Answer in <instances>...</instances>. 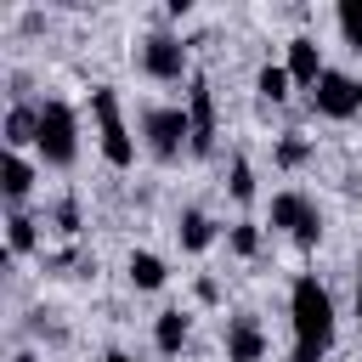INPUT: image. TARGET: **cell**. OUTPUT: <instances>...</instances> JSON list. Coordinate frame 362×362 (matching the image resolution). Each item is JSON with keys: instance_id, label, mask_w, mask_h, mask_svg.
I'll list each match as a JSON object with an SVG mask.
<instances>
[{"instance_id": "obj_16", "label": "cell", "mask_w": 362, "mask_h": 362, "mask_svg": "<svg viewBox=\"0 0 362 362\" xmlns=\"http://www.w3.org/2000/svg\"><path fill=\"white\" fill-rule=\"evenodd\" d=\"M175 238H181V249H187V255H204V249L215 243V221H209L204 209H181V221H175Z\"/></svg>"}, {"instance_id": "obj_6", "label": "cell", "mask_w": 362, "mask_h": 362, "mask_svg": "<svg viewBox=\"0 0 362 362\" xmlns=\"http://www.w3.org/2000/svg\"><path fill=\"white\" fill-rule=\"evenodd\" d=\"M311 107H317V119H356L362 113V79L345 68H328L311 85Z\"/></svg>"}, {"instance_id": "obj_17", "label": "cell", "mask_w": 362, "mask_h": 362, "mask_svg": "<svg viewBox=\"0 0 362 362\" xmlns=\"http://www.w3.org/2000/svg\"><path fill=\"white\" fill-rule=\"evenodd\" d=\"M272 164H277V170H305V164H311V141H305L300 130H283V136L272 141Z\"/></svg>"}, {"instance_id": "obj_9", "label": "cell", "mask_w": 362, "mask_h": 362, "mask_svg": "<svg viewBox=\"0 0 362 362\" xmlns=\"http://www.w3.org/2000/svg\"><path fill=\"white\" fill-rule=\"evenodd\" d=\"M226 362H266V328L249 311L226 317Z\"/></svg>"}, {"instance_id": "obj_25", "label": "cell", "mask_w": 362, "mask_h": 362, "mask_svg": "<svg viewBox=\"0 0 362 362\" xmlns=\"http://www.w3.org/2000/svg\"><path fill=\"white\" fill-rule=\"evenodd\" d=\"M288 362H322V356H317V351H294Z\"/></svg>"}, {"instance_id": "obj_24", "label": "cell", "mask_w": 362, "mask_h": 362, "mask_svg": "<svg viewBox=\"0 0 362 362\" xmlns=\"http://www.w3.org/2000/svg\"><path fill=\"white\" fill-rule=\"evenodd\" d=\"M351 305H356V317H362V272H356V288H351Z\"/></svg>"}, {"instance_id": "obj_1", "label": "cell", "mask_w": 362, "mask_h": 362, "mask_svg": "<svg viewBox=\"0 0 362 362\" xmlns=\"http://www.w3.org/2000/svg\"><path fill=\"white\" fill-rule=\"evenodd\" d=\"M288 322H294V351H328L334 345V334H339V317H334V294L305 272V277H294V288H288Z\"/></svg>"}, {"instance_id": "obj_11", "label": "cell", "mask_w": 362, "mask_h": 362, "mask_svg": "<svg viewBox=\"0 0 362 362\" xmlns=\"http://www.w3.org/2000/svg\"><path fill=\"white\" fill-rule=\"evenodd\" d=\"M0 136H6V153H23V147H34V136H40V102H11V107H6V124H0Z\"/></svg>"}, {"instance_id": "obj_2", "label": "cell", "mask_w": 362, "mask_h": 362, "mask_svg": "<svg viewBox=\"0 0 362 362\" xmlns=\"http://www.w3.org/2000/svg\"><path fill=\"white\" fill-rule=\"evenodd\" d=\"M90 119H96V147L113 170H130L136 164V136L124 124V102L113 85H90Z\"/></svg>"}, {"instance_id": "obj_10", "label": "cell", "mask_w": 362, "mask_h": 362, "mask_svg": "<svg viewBox=\"0 0 362 362\" xmlns=\"http://www.w3.org/2000/svg\"><path fill=\"white\" fill-rule=\"evenodd\" d=\"M283 68H288V79H294V85H305V90H311V85L328 74V68H322V45H317L311 34H294V40H288Z\"/></svg>"}, {"instance_id": "obj_21", "label": "cell", "mask_w": 362, "mask_h": 362, "mask_svg": "<svg viewBox=\"0 0 362 362\" xmlns=\"http://www.w3.org/2000/svg\"><path fill=\"white\" fill-rule=\"evenodd\" d=\"M334 23H339V34H345V45H351V51H362V0H339V11H334Z\"/></svg>"}, {"instance_id": "obj_22", "label": "cell", "mask_w": 362, "mask_h": 362, "mask_svg": "<svg viewBox=\"0 0 362 362\" xmlns=\"http://www.w3.org/2000/svg\"><path fill=\"white\" fill-rule=\"evenodd\" d=\"M51 226H57L62 238H74V232H79V198H57V209H51Z\"/></svg>"}, {"instance_id": "obj_5", "label": "cell", "mask_w": 362, "mask_h": 362, "mask_svg": "<svg viewBox=\"0 0 362 362\" xmlns=\"http://www.w3.org/2000/svg\"><path fill=\"white\" fill-rule=\"evenodd\" d=\"M272 226H277V232H288L300 249H317V243H322V209H317L300 187L272 192Z\"/></svg>"}, {"instance_id": "obj_7", "label": "cell", "mask_w": 362, "mask_h": 362, "mask_svg": "<svg viewBox=\"0 0 362 362\" xmlns=\"http://www.w3.org/2000/svg\"><path fill=\"white\" fill-rule=\"evenodd\" d=\"M187 119H192V158H209L215 153V90H209V79L204 74H192L187 79Z\"/></svg>"}, {"instance_id": "obj_23", "label": "cell", "mask_w": 362, "mask_h": 362, "mask_svg": "<svg viewBox=\"0 0 362 362\" xmlns=\"http://www.w3.org/2000/svg\"><path fill=\"white\" fill-rule=\"evenodd\" d=\"M198 300H204V305H215V300H221V288H215V277H198Z\"/></svg>"}, {"instance_id": "obj_26", "label": "cell", "mask_w": 362, "mask_h": 362, "mask_svg": "<svg viewBox=\"0 0 362 362\" xmlns=\"http://www.w3.org/2000/svg\"><path fill=\"white\" fill-rule=\"evenodd\" d=\"M102 362H136V356H130V351H107Z\"/></svg>"}, {"instance_id": "obj_14", "label": "cell", "mask_w": 362, "mask_h": 362, "mask_svg": "<svg viewBox=\"0 0 362 362\" xmlns=\"http://www.w3.org/2000/svg\"><path fill=\"white\" fill-rule=\"evenodd\" d=\"M0 192H6L11 209H23V198L34 192V164H28L23 153H6V164H0Z\"/></svg>"}, {"instance_id": "obj_20", "label": "cell", "mask_w": 362, "mask_h": 362, "mask_svg": "<svg viewBox=\"0 0 362 362\" xmlns=\"http://www.w3.org/2000/svg\"><path fill=\"white\" fill-rule=\"evenodd\" d=\"M226 192H232V204H249V198H255V164H249V158H232Z\"/></svg>"}, {"instance_id": "obj_8", "label": "cell", "mask_w": 362, "mask_h": 362, "mask_svg": "<svg viewBox=\"0 0 362 362\" xmlns=\"http://www.w3.org/2000/svg\"><path fill=\"white\" fill-rule=\"evenodd\" d=\"M141 74L158 79V85L187 79V45H181L175 34H147V40H141Z\"/></svg>"}, {"instance_id": "obj_12", "label": "cell", "mask_w": 362, "mask_h": 362, "mask_svg": "<svg viewBox=\"0 0 362 362\" xmlns=\"http://www.w3.org/2000/svg\"><path fill=\"white\" fill-rule=\"evenodd\" d=\"M187 334H192V322H187L181 305H164V311L153 317V351H158V356H181V351H187Z\"/></svg>"}, {"instance_id": "obj_13", "label": "cell", "mask_w": 362, "mask_h": 362, "mask_svg": "<svg viewBox=\"0 0 362 362\" xmlns=\"http://www.w3.org/2000/svg\"><path fill=\"white\" fill-rule=\"evenodd\" d=\"M124 277H130V288L153 294V288H164V283H170V266H164L153 249H130V260H124Z\"/></svg>"}, {"instance_id": "obj_18", "label": "cell", "mask_w": 362, "mask_h": 362, "mask_svg": "<svg viewBox=\"0 0 362 362\" xmlns=\"http://www.w3.org/2000/svg\"><path fill=\"white\" fill-rule=\"evenodd\" d=\"M255 90H260V102H288L294 79H288V68H283V62H266V68L255 74Z\"/></svg>"}, {"instance_id": "obj_19", "label": "cell", "mask_w": 362, "mask_h": 362, "mask_svg": "<svg viewBox=\"0 0 362 362\" xmlns=\"http://www.w3.org/2000/svg\"><path fill=\"white\" fill-rule=\"evenodd\" d=\"M226 249H232L238 260H255V255H260V226H255V221H232V226H226Z\"/></svg>"}, {"instance_id": "obj_15", "label": "cell", "mask_w": 362, "mask_h": 362, "mask_svg": "<svg viewBox=\"0 0 362 362\" xmlns=\"http://www.w3.org/2000/svg\"><path fill=\"white\" fill-rule=\"evenodd\" d=\"M34 249H40V221H34L28 209H11V215H6V260L34 255Z\"/></svg>"}, {"instance_id": "obj_3", "label": "cell", "mask_w": 362, "mask_h": 362, "mask_svg": "<svg viewBox=\"0 0 362 362\" xmlns=\"http://www.w3.org/2000/svg\"><path fill=\"white\" fill-rule=\"evenodd\" d=\"M34 153L51 164V170H68L79 158V113L62 102V96H45L40 102V136H34Z\"/></svg>"}, {"instance_id": "obj_4", "label": "cell", "mask_w": 362, "mask_h": 362, "mask_svg": "<svg viewBox=\"0 0 362 362\" xmlns=\"http://www.w3.org/2000/svg\"><path fill=\"white\" fill-rule=\"evenodd\" d=\"M141 136H147V153L158 164H175L187 147H192V119H187V102H158V107H141Z\"/></svg>"}, {"instance_id": "obj_27", "label": "cell", "mask_w": 362, "mask_h": 362, "mask_svg": "<svg viewBox=\"0 0 362 362\" xmlns=\"http://www.w3.org/2000/svg\"><path fill=\"white\" fill-rule=\"evenodd\" d=\"M11 362H34V356H28V351H17V356H11Z\"/></svg>"}]
</instances>
